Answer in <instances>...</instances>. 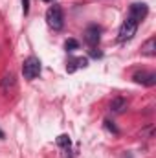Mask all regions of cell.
I'll use <instances>...</instances> for the list:
<instances>
[{
	"instance_id": "1",
	"label": "cell",
	"mask_w": 156,
	"mask_h": 158,
	"mask_svg": "<svg viewBox=\"0 0 156 158\" xmlns=\"http://www.w3.org/2000/svg\"><path fill=\"white\" fill-rule=\"evenodd\" d=\"M46 20H48V26L50 28L61 30L64 26V15H63L61 6H50L48 11H46Z\"/></svg>"
},
{
	"instance_id": "2",
	"label": "cell",
	"mask_w": 156,
	"mask_h": 158,
	"mask_svg": "<svg viewBox=\"0 0 156 158\" xmlns=\"http://www.w3.org/2000/svg\"><path fill=\"white\" fill-rule=\"evenodd\" d=\"M40 74V61L37 57H28L22 63V76L28 81H33L35 77H39Z\"/></svg>"
},
{
	"instance_id": "3",
	"label": "cell",
	"mask_w": 156,
	"mask_h": 158,
	"mask_svg": "<svg viewBox=\"0 0 156 158\" xmlns=\"http://www.w3.org/2000/svg\"><path fill=\"white\" fill-rule=\"evenodd\" d=\"M136 31H138V22H134L132 19H125L123 20V24L119 26V33H117V40L119 42H127V40H130L134 35H136Z\"/></svg>"
},
{
	"instance_id": "4",
	"label": "cell",
	"mask_w": 156,
	"mask_h": 158,
	"mask_svg": "<svg viewBox=\"0 0 156 158\" xmlns=\"http://www.w3.org/2000/svg\"><path fill=\"white\" fill-rule=\"evenodd\" d=\"M83 39H84V42H86L88 46H92V48L97 46L99 40H101V28H99L97 24H90V26L84 30Z\"/></svg>"
},
{
	"instance_id": "5",
	"label": "cell",
	"mask_w": 156,
	"mask_h": 158,
	"mask_svg": "<svg viewBox=\"0 0 156 158\" xmlns=\"http://www.w3.org/2000/svg\"><path fill=\"white\" fill-rule=\"evenodd\" d=\"M147 13H149L147 4H143V2H134V4L130 6V9H129V19H132L134 22L140 24V22L147 17Z\"/></svg>"
},
{
	"instance_id": "6",
	"label": "cell",
	"mask_w": 156,
	"mask_h": 158,
	"mask_svg": "<svg viewBox=\"0 0 156 158\" xmlns=\"http://www.w3.org/2000/svg\"><path fill=\"white\" fill-rule=\"evenodd\" d=\"M132 81H134V83H138V85L154 86V85H156V74H154V72L142 70V72H136V74L132 76Z\"/></svg>"
},
{
	"instance_id": "7",
	"label": "cell",
	"mask_w": 156,
	"mask_h": 158,
	"mask_svg": "<svg viewBox=\"0 0 156 158\" xmlns=\"http://www.w3.org/2000/svg\"><path fill=\"white\" fill-rule=\"evenodd\" d=\"M86 66H88V59L86 57H79V59H74V61L68 63L66 70L68 72H76L77 68H86Z\"/></svg>"
},
{
	"instance_id": "8",
	"label": "cell",
	"mask_w": 156,
	"mask_h": 158,
	"mask_svg": "<svg viewBox=\"0 0 156 158\" xmlns=\"http://www.w3.org/2000/svg\"><path fill=\"white\" fill-rule=\"evenodd\" d=\"M125 109H127V99H125V98H116V99H112V103H110V110H112V112L119 114V112H123Z\"/></svg>"
},
{
	"instance_id": "9",
	"label": "cell",
	"mask_w": 156,
	"mask_h": 158,
	"mask_svg": "<svg viewBox=\"0 0 156 158\" xmlns=\"http://www.w3.org/2000/svg\"><path fill=\"white\" fill-rule=\"evenodd\" d=\"M142 53H143V55H149V57L156 55V40H154V37H151V39L142 46Z\"/></svg>"
},
{
	"instance_id": "10",
	"label": "cell",
	"mask_w": 156,
	"mask_h": 158,
	"mask_svg": "<svg viewBox=\"0 0 156 158\" xmlns=\"http://www.w3.org/2000/svg\"><path fill=\"white\" fill-rule=\"evenodd\" d=\"M57 145L63 147V151H64V158H70V136L61 134V136L57 138Z\"/></svg>"
},
{
	"instance_id": "11",
	"label": "cell",
	"mask_w": 156,
	"mask_h": 158,
	"mask_svg": "<svg viewBox=\"0 0 156 158\" xmlns=\"http://www.w3.org/2000/svg\"><path fill=\"white\" fill-rule=\"evenodd\" d=\"M0 86H2V90H9V88H13V86H15V76H13V74L4 76L2 83H0Z\"/></svg>"
},
{
	"instance_id": "12",
	"label": "cell",
	"mask_w": 156,
	"mask_h": 158,
	"mask_svg": "<svg viewBox=\"0 0 156 158\" xmlns=\"http://www.w3.org/2000/svg\"><path fill=\"white\" fill-rule=\"evenodd\" d=\"M79 40H76V39H68L66 42H64V50L66 52H76V50H79Z\"/></svg>"
},
{
	"instance_id": "13",
	"label": "cell",
	"mask_w": 156,
	"mask_h": 158,
	"mask_svg": "<svg viewBox=\"0 0 156 158\" xmlns=\"http://www.w3.org/2000/svg\"><path fill=\"white\" fill-rule=\"evenodd\" d=\"M105 127H107V129H109L110 132H114V134H119V131H117V127L114 125V123H112V121H109V119H107V121H105Z\"/></svg>"
},
{
	"instance_id": "14",
	"label": "cell",
	"mask_w": 156,
	"mask_h": 158,
	"mask_svg": "<svg viewBox=\"0 0 156 158\" xmlns=\"http://www.w3.org/2000/svg\"><path fill=\"white\" fill-rule=\"evenodd\" d=\"M90 57H94V59H99V57H103V53H101L99 50L92 48V50H90Z\"/></svg>"
},
{
	"instance_id": "15",
	"label": "cell",
	"mask_w": 156,
	"mask_h": 158,
	"mask_svg": "<svg viewBox=\"0 0 156 158\" xmlns=\"http://www.w3.org/2000/svg\"><path fill=\"white\" fill-rule=\"evenodd\" d=\"M22 9H24V15L30 13V0H22Z\"/></svg>"
},
{
	"instance_id": "16",
	"label": "cell",
	"mask_w": 156,
	"mask_h": 158,
	"mask_svg": "<svg viewBox=\"0 0 156 158\" xmlns=\"http://www.w3.org/2000/svg\"><path fill=\"white\" fill-rule=\"evenodd\" d=\"M42 2H53V0H42Z\"/></svg>"
}]
</instances>
